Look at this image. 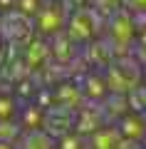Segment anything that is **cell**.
<instances>
[{"label":"cell","mask_w":146,"mask_h":149,"mask_svg":"<svg viewBox=\"0 0 146 149\" xmlns=\"http://www.w3.org/2000/svg\"><path fill=\"white\" fill-rule=\"evenodd\" d=\"M32 20H35V32L37 35L55 37L60 32H64L69 13H67V5H64L62 0H45V5L40 8V13Z\"/></svg>","instance_id":"obj_1"},{"label":"cell","mask_w":146,"mask_h":149,"mask_svg":"<svg viewBox=\"0 0 146 149\" xmlns=\"http://www.w3.org/2000/svg\"><path fill=\"white\" fill-rule=\"evenodd\" d=\"M0 35L5 45H25L30 37H35V20L20 10H8L3 13L0 20Z\"/></svg>","instance_id":"obj_2"},{"label":"cell","mask_w":146,"mask_h":149,"mask_svg":"<svg viewBox=\"0 0 146 149\" xmlns=\"http://www.w3.org/2000/svg\"><path fill=\"white\" fill-rule=\"evenodd\" d=\"M107 32H109L111 47H131L136 37V22H134V13H114L109 17V25H107Z\"/></svg>","instance_id":"obj_3"},{"label":"cell","mask_w":146,"mask_h":149,"mask_svg":"<svg viewBox=\"0 0 146 149\" xmlns=\"http://www.w3.org/2000/svg\"><path fill=\"white\" fill-rule=\"evenodd\" d=\"M94 20H99V15L89 8H79V10L69 13V20L64 32L69 35L72 42H92V35H94Z\"/></svg>","instance_id":"obj_4"},{"label":"cell","mask_w":146,"mask_h":149,"mask_svg":"<svg viewBox=\"0 0 146 149\" xmlns=\"http://www.w3.org/2000/svg\"><path fill=\"white\" fill-rule=\"evenodd\" d=\"M116 127H119L124 139L146 144V117H144V112H126L124 117L116 122Z\"/></svg>","instance_id":"obj_5"},{"label":"cell","mask_w":146,"mask_h":149,"mask_svg":"<svg viewBox=\"0 0 146 149\" xmlns=\"http://www.w3.org/2000/svg\"><path fill=\"white\" fill-rule=\"evenodd\" d=\"M15 149H57V137L47 129H22L15 139Z\"/></svg>","instance_id":"obj_6"},{"label":"cell","mask_w":146,"mask_h":149,"mask_svg":"<svg viewBox=\"0 0 146 149\" xmlns=\"http://www.w3.org/2000/svg\"><path fill=\"white\" fill-rule=\"evenodd\" d=\"M124 137H121L119 127H109V124H102L97 132H92L87 137V147L89 149H119Z\"/></svg>","instance_id":"obj_7"},{"label":"cell","mask_w":146,"mask_h":149,"mask_svg":"<svg viewBox=\"0 0 146 149\" xmlns=\"http://www.w3.org/2000/svg\"><path fill=\"white\" fill-rule=\"evenodd\" d=\"M20 100L15 95H3L0 92V124H8V122H17V114H20Z\"/></svg>","instance_id":"obj_8"},{"label":"cell","mask_w":146,"mask_h":149,"mask_svg":"<svg viewBox=\"0 0 146 149\" xmlns=\"http://www.w3.org/2000/svg\"><path fill=\"white\" fill-rule=\"evenodd\" d=\"M42 5H45V0H17L15 10H20V13H25V15L35 17L37 13H40V8H42Z\"/></svg>","instance_id":"obj_9"},{"label":"cell","mask_w":146,"mask_h":149,"mask_svg":"<svg viewBox=\"0 0 146 149\" xmlns=\"http://www.w3.org/2000/svg\"><path fill=\"white\" fill-rule=\"evenodd\" d=\"M134 15H146V0H124Z\"/></svg>","instance_id":"obj_10"},{"label":"cell","mask_w":146,"mask_h":149,"mask_svg":"<svg viewBox=\"0 0 146 149\" xmlns=\"http://www.w3.org/2000/svg\"><path fill=\"white\" fill-rule=\"evenodd\" d=\"M0 149H15V142H10V139H0Z\"/></svg>","instance_id":"obj_11"},{"label":"cell","mask_w":146,"mask_h":149,"mask_svg":"<svg viewBox=\"0 0 146 149\" xmlns=\"http://www.w3.org/2000/svg\"><path fill=\"white\" fill-rule=\"evenodd\" d=\"M3 50H5V40H3V35H0V55H3Z\"/></svg>","instance_id":"obj_12"}]
</instances>
